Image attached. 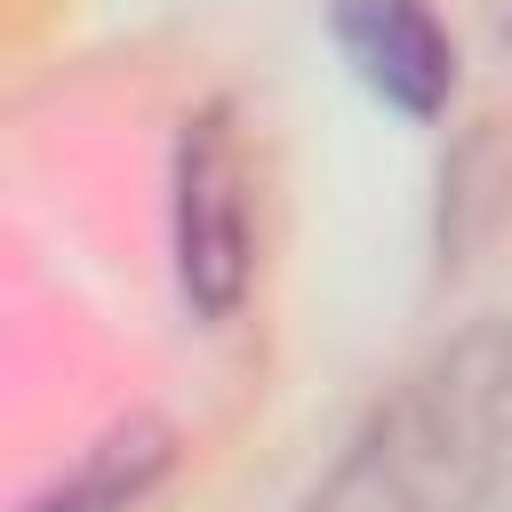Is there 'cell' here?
<instances>
[{
	"label": "cell",
	"instance_id": "1",
	"mask_svg": "<svg viewBox=\"0 0 512 512\" xmlns=\"http://www.w3.org/2000/svg\"><path fill=\"white\" fill-rule=\"evenodd\" d=\"M512 432V328L480 320L416 360L296 512H480Z\"/></svg>",
	"mask_w": 512,
	"mask_h": 512
},
{
	"label": "cell",
	"instance_id": "2",
	"mask_svg": "<svg viewBox=\"0 0 512 512\" xmlns=\"http://www.w3.org/2000/svg\"><path fill=\"white\" fill-rule=\"evenodd\" d=\"M176 272L184 296L224 320L248 288V160H240V128L224 104L184 120V152H176Z\"/></svg>",
	"mask_w": 512,
	"mask_h": 512
},
{
	"label": "cell",
	"instance_id": "3",
	"mask_svg": "<svg viewBox=\"0 0 512 512\" xmlns=\"http://www.w3.org/2000/svg\"><path fill=\"white\" fill-rule=\"evenodd\" d=\"M336 40L384 104H400L416 120L448 104L456 48H448V32L424 0H336Z\"/></svg>",
	"mask_w": 512,
	"mask_h": 512
},
{
	"label": "cell",
	"instance_id": "4",
	"mask_svg": "<svg viewBox=\"0 0 512 512\" xmlns=\"http://www.w3.org/2000/svg\"><path fill=\"white\" fill-rule=\"evenodd\" d=\"M160 464H168V432L128 424V432H112L104 448H88V464H80L72 480H56L32 512H128Z\"/></svg>",
	"mask_w": 512,
	"mask_h": 512
}]
</instances>
